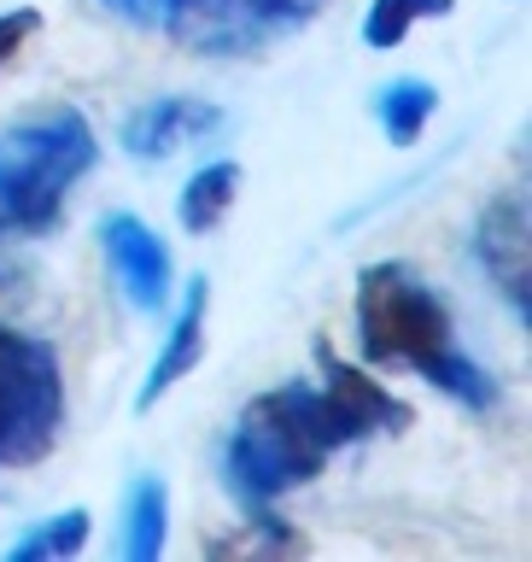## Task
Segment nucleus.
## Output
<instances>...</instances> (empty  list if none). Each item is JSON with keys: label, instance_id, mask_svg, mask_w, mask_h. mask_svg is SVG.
Masks as SVG:
<instances>
[{"label": "nucleus", "instance_id": "nucleus-1", "mask_svg": "<svg viewBox=\"0 0 532 562\" xmlns=\"http://www.w3.org/2000/svg\"><path fill=\"white\" fill-rule=\"evenodd\" d=\"M316 363H322V386L287 381L275 393H258L228 434L223 474L246 509H270L281 492L310 486L333 451L369 434L410 428V404L369 381V369L346 363L328 340H316Z\"/></svg>", "mask_w": 532, "mask_h": 562}, {"label": "nucleus", "instance_id": "nucleus-2", "mask_svg": "<svg viewBox=\"0 0 532 562\" xmlns=\"http://www.w3.org/2000/svg\"><path fill=\"white\" fill-rule=\"evenodd\" d=\"M358 346L375 369H416L468 411L498 404V381L451 346V305L398 258L358 276Z\"/></svg>", "mask_w": 532, "mask_h": 562}, {"label": "nucleus", "instance_id": "nucleus-3", "mask_svg": "<svg viewBox=\"0 0 532 562\" xmlns=\"http://www.w3.org/2000/svg\"><path fill=\"white\" fill-rule=\"evenodd\" d=\"M100 165V140L77 105L18 117L0 135V240L47 235L65 211V193Z\"/></svg>", "mask_w": 532, "mask_h": 562}, {"label": "nucleus", "instance_id": "nucleus-4", "mask_svg": "<svg viewBox=\"0 0 532 562\" xmlns=\"http://www.w3.org/2000/svg\"><path fill=\"white\" fill-rule=\"evenodd\" d=\"M65 428V369L42 334L0 328V469H30Z\"/></svg>", "mask_w": 532, "mask_h": 562}, {"label": "nucleus", "instance_id": "nucleus-5", "mask_svg": "<svg viewBox=\"0 0 532 562\" xmlns=\"http://www.w3.org/2000/svg\"><path fill=\"white\" fill-rule=\"evenodd\" d=\"M316 12V0H176L165 30L188 53L205 59H235V53H258L293 35Z\"/></svg>", "mask_w": 532, "mask_h": 562}, {"label": "nucleus", "instance_id": "nucleus-6", "mask_svg": "<svg viewBox=\"0 0 532 562\" xmlns=\"http://www.w3.org/2000/svg\"><path fill=\"white\" fill-rule=\"evenodd\" d=\"M474 258L491 276V288L509 299L516 323H532V223L521 193H498L474 223Z\"/></svg>", "mask_w": 532, "mask_h": 562}, {"label": "nucleus", "instance_id": "nucleus-7", "mask_svg": "<svg viewBox=\"0 0 532 562\" xmlns=\"http://www.w3.org/2000/svg\"><path fill=\"white\" fill-rule=\"evenodd\" d=\"M100 252H105L123 299H129L135 311H147V316L165 311V299H170V252L135 211H112V217L100 223Z\"/></svg>", "mask_w": 532, "mask_h": 562}, {"label": "nucleus", "instance_id": "nucleus-8", "mask_svg": "<svg viewBox=\"0 0 532 562\" xmlns=\"http://www.w3.org/2000/svg\"><path fill=\"white\" fill-rule=\"evenodd\" d=\"M223 130H228L223 105L188 100V94H165V100H147L140 112L123 117V147H129V158L158 165V158H170L176 147H193V140L223 135Z\"/></svg>", "mask_w": 532, "mask_h": 562}, {"label": "nucleus", "instance_id": "nucleus-9", "mask_svg": "<svg viewBox=\"0 0 532 562\" xmlns=\"http://www.w3.org/2000/svg\"><path fill=\"white\" fill-rule=\"evenodd\" d=\"M205 305H211V281H205V276H193V281H188V293H182V316H176V328H170L165 351L152 358L147 386L135 393V411H152V404L165 398L193 363H200V351H205Z\"/></svg>", "mask_w": 532, "mask_h": 562}, {"label": "nucleus", "instance_id": "nucleus-10", "mask_svg": "<svg viewBox=\"0 0 532 562\" xmlns=\"http://www.w3.org/2000/svg\"><path fill=\"white\" fill-rule=\"evenodd\" d=\"M165 533H170V486L158 474H140L123 504V562H158L165 557Z\"/></svg>", "mask_w": 532, "mask_h": 562}, {"label": "nucleus", "instance_id": "nucleus-11", "mask_svg": "<svg viewBox=\"0 0 532 562\" xmlns=\"http://www.w3.org/2000/svg\"><path fill=\"white\" fill-rule=\"evenodd\" d=\"M235 188H240V165H235V158H217V165L193 170L188 188H182V200H176V217H182L188 235H211V228L228 217V205H235Z\"/></svg>", "mask_w": 532, "mask_h": 562}, {"label": "nucleus", "instance_id": "nucleus-12", "mask_svg": "<svg viewBox=\"0 0 532 562\" xmlns=\"http://www.w3.org/2000/svg\"><path fill=\"white\" fill-rule=\"evenodd\" d=\"M433 112H439V88L421 82V77L386 82L381 100H375V117H381V130H386V140H393V147H416V140L428 135Z\"/></svg>", "mask_w": 532, "mask_h": 562}, {"label": "nucleus", "instance_id": "nucleus-13", "mask_svg": "<svg viewBox=\"0 0 532 562\" xmlns=\"http://www.w3.org/2000/svg\"><path fill=\"white\" fill-rule=\"evenodd\" d=\"M456 0H375L363 18V42L375 53H393L416 24H433V18H451Z\"/></svg>", "mask_w": 532, "mask_h": 562}, {"label": "nucleus", "instance_id": "nucleus-14", "mask_svg": "<svg viewBox=\"0 0 532 562\" xmlns=\"http://www.w3.org/2000/svg\"><path fill=\"white\" fill-rule=\"evenodd\" d=\"M88 527H94V516L88 509H65V516H53L42 521L35 533H24L12 544V562H53V557H77L82 544H88Z\"/></svg>", "mask_w": 532, "mask_h": 562}, {"label": "nucleus", "instance_id": "nucleus-15", "mask_svg": "<svg viewBox=\"0 0 532 562\" xmlns=\"http://www.w3.org/2000/svg\"><path fill=\"white\" fill-rule=\"evenodd\" d=\"M35 30H42V12H35V7H18V12H0V65H7L12 59V53L18 47H24L30 42V35Z\"/></svg>", "mask_w": 532, "mask_h": 562}, {"label": "nucleus", "instance_id": "nucleus-16", "mask_svg": "<svg viewBox=\"0 0 532 562\" xmlns=\"http://www.w3.org/2000/svg\"><path fill=\"white\" fill-rule=\"evenodd\" d=\"M123 24H140V30H165V18H170V7L176 0H105Z\"/></svg>", "mask_w": 532, "mask_h": 562}]
</instances>
